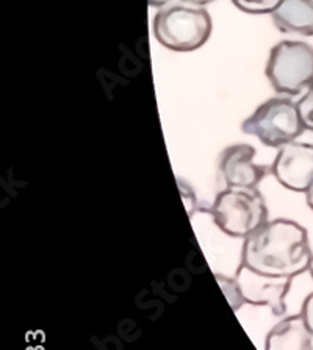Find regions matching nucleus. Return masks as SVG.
Masks as SVG:
<instances>
[{
	"label": "nucleus",
	"mask_w": 313,
	"mask_h": 350,
	"mask_svg": "<svg viewBox=\"0 0 313 350\" xmlns=\"http://www.w3.org/2000/svg\"><path fill=\"white\" fill-rule=\"evenodd\" d=\"M307 230L292 219H273L245 238L241 265L273 277L295 278L310 269Z\"/></svg>",
	"instance_id": "1"
},
{
	"label": "nucleus",
	"mask_w": 313,
	"mask_h": 350,
	"mask_svg": "<svg viewBox=\"0 0 313 350\" xmlns=\"http://www.w3.org/2000/svg\"><path fill=\"white\" fill-rule=\"evenodd\" d=\"M213 22L207 10L188 5L162 8L153 18L155 40L173 52H195L210 40Z\"/></svg>",
	"instance_id": "2"
},
{
	"label": "nucleus",
	"mask_w": 313,
	"mask_h": 350,
	"mask_svg": "<svg viewBox=\"0 0 313 350\" xmlns=\"http://www.w3.org/2000/svg\"><path fill=\"white\" fill-rule=\"evenodd\" d=\"M210 215L223 233L243 239L270 221L265 197L257 188L223 189L215 197Z\"/></svg>",
	"instance_id": "3"
},
{
	"label": "nucleus",
	"mask_w": 313,
	"mask_h": 350,
	"mask_svg": "<svg viewBox=\"0 0 313 350\" xmlns=\"http://www.w3.org/2000/svg\"><path fill=\"white\" fill-rule=\"evenodd\" d=\"M241 131L255 136L262 144L281 149L293 142L305 131L298 103L287 97H274L263 102L251 116L241 124Z\"/></svg>",
	"instance_id": "4"
},
{
	"label": "nucleus",
	"mask_w": 313,
	"mask_h": 350,
	"mask_svg": "<svg viewBox=\"0 0 313 350\" xmlns=\"http://www.w3.org/2000/svg\"><path fill=\"white\" fill-rule=\"evenodd\" d=\"M266 79L281 96H298L313 83V47L304 41H281L271 49Z\"/></svg>",
	"instance_id": "5"
},
{
	"label": "nucleus",
	"mask_w": 313,
	"mask_h": 350,
	"mask_svg": "<svg viewBox=\"0 0 313 350\" xmlns=\"http://www.w3.org/2000/svg\"><path fill=\"white\" fill-rule=\"evenodd\" d=\"M235 282L238 284L245 304L268 306L274 316H284L287 313L285 297L292 288L293 278L265 275L249 269L248 266L240 265L235 273Z\"/></svg>",
	"instance_id": "6"
},
{
	"label": "nucleus",
	"mask_w": 313,
	"mask_h": 350,
	"mask_svg": "<svg viewBox=\"0 0 313 350\" xmlns=\"http://www.w3.org/2000/svg\"><path fill=\"white\" fill-rule=\"evenodd\" d=\"M274 178L295 193H307L313 183V144L288 142L274 158L270 167Z\"/></svg>",
	"instance_id": "7"
},
{
	"label": "nucleus",
	"mask_w": 313,
	"mask_h": 350,
	"mask_svg": "<svg viewBox=\"0 0 313 350\" xmlns=\"http://www.w3.org/2000/svg\"><path fill=\"white\" fill-rule=\"evenodd\" d=\"M255 149L249 144H234L219 158V175L226 188H257L268 167L254 161Z\"/></svg>",
	"instance_id": "8"
},
{
	"label": "nucleus",
	"mask_w": 313,
	"mask_h": 350,
	"mask_svg": "<svg viewBox=\"0 0 313 350\" xmlns=\"http://www.w3.org/2000/svg\"><path fill=\"white\" fill-rule=\"evenodd\" d=\"M265 350H313V333L303 316H288L268 333Z\"/></svg>",
	"instance_id": "9"
},
{
	"label": "nucleus",
	"mask_w": 313,
	"mask_h": 350,
	"mask_svg": "<svg viewBox=\"0 0 313 350\" xmlns=\"http://www.w3.org/2000/svg\"><path fill=\"white\" fill-rule=\"evenodd\" d=\"M271 18L282 33L313 36V0H282Z\"/></svg>",
	"instance_id": "10"
},
{
	"label": "nucleus",
	"mask_w": 313,
	"mask_h": 350,
	"mask_svg": "<svg viewBox=\"0 0 313 350\" xmlns=\"http://www.w3.org/2000/svg\"><path fill=\"white\" fill-rule=\"evenodd\" d=\"M282 0H232L238 10L248 14H271Z\"/></svg>",
	"instance_id": "11"
},
{
	"label": "nucleus",
	"mask_w": 313,
	"mask_h": 350,
	"mask_svg": "<svg viewBox=\"0 0 313 350\" xmlns=\"http://www.w3.org/2000/svg\"><path fill=\"white\" fill-rule=\"evenodd\" d=\"M215 277L219 283V286L223 288V293L226 294L230 306H232L235 311L240 310V306L245 304V300L241 297V293L238 289L237 282H235V277L229 278V277L221 275V273H215Z\"/></svg>",
	"instance_id": "12"
},
{
	"label": "nucleus",
	"mask_w": 313,
	"mask_h": 350,
	"mask_svg": "<svg viewBox=\"0 0 313 350\" xmlns=\"http://www.w3.org/2000/svg\"><path fill=\"white\" fill-rule=\"evenodd\" d=\"M296 103H298L299 114L305 125V130L313 131V83L307 88L305 94Z\"/></svg>",
	"instance_id": "13"
},
{
	"label": "nucleus",
	"mask_w": 313,
	"mask_h": 350,
	"mask_svg": "<svg viewBox=\"0 0 313 350\" xmlns=\"http://www.w3.org/2000/svg\"><path fill=\"white\" fill-rule=\"evenodd\" d=\"M299 314L303 316V319L307 324V327H309L310 332L313 333V291L304 299Z\"/></svg>",
	"instance_id": "14"
},
{
	"label": "nucleus",
	"mask_w": 313,
	"mask_h": 350,
	"mask_svg": "<svg viewBox=\"0 0 313 350\" xmlns=\"http://www.w3.org/2000/svg\"><path fill=\"white\" fill-rule=\"evenodd\" d=\"M182 2L191 5V7H202V8H204L205 5L215 2V0H182Z\"/></svg>",
	"instance_id": "15"
},
{
	"label": "nucleus",
	"mask_w": 313,
	"mask_h": 350,
	"mask_svg": "<svg viewBox=\"0 0 313 350\" xmlns=\"http://www.w3.org/2000/svg\"><path fill=\"white\" fill-rule=\"evenodd\" d=\"M305 199H307V205H309V206L312 208V211H313V183H312L310 188L307 189V193H305Z\"/></svg>",
	"instance_id": "16"
},
{
	"label": "nucleus",
	"mask_w": 313,
	"mask_h": 350,
	"mask_svg": "<svg viewBox=\"0 0 313 350\" xmlns=\"http://www.w3.org/2000/svg\"><path fill=\"white\" fill-rule=\"evenodd\" d=\"M171 0H149V5L151 7H157V8H162L164 5H168Z\"/></svg>",
	"instance_id": "17"
},
{
	"label": "nucleus",
	"mask_w": 313,
	"mask_h": 350,
	"mask_svg": "<svg viewBox=\"0 0 313 350\" xmlns=\"http://www.w3.org/2000/svg\"><path fill=\"white\" fill-rule=\"evenodd\" d=\"M309 272L312 273V277H313V258H312V262H310V269H309Z\"/></svg>",
	"instance_id": "18"
}]
</instances>
